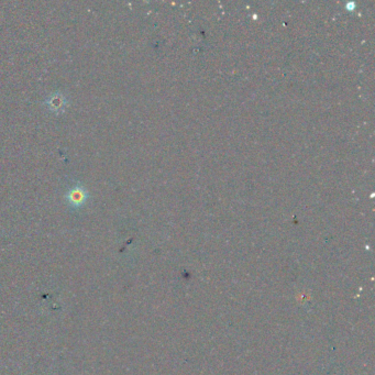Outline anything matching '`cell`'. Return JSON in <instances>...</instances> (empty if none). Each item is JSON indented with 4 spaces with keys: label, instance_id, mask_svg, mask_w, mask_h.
Returning <instances> with one entry per match:
<instances>
[{
    "label": "cell",
    "instance_id": "1",
    "mask_svg": "<svg viewBox=\"0 0 375 375\" xmlns=\"http://www.w3.org/2000/svg\"><path fill=\"white\" fill-rule=\"evenodd\" d=\"M84 200V193H81L79 189H75V191L72 192V195H70V202L73 204H79Z\"/></svg>",
    "mask_w": 375,
    "mask_h": 375
}]
</instances>
